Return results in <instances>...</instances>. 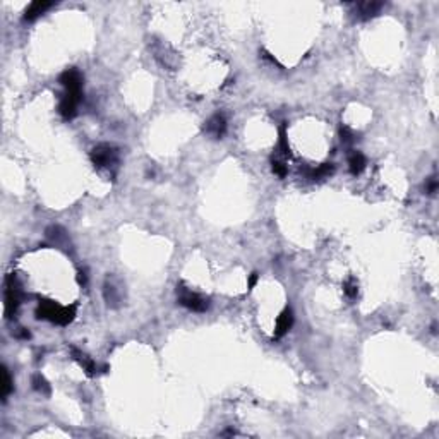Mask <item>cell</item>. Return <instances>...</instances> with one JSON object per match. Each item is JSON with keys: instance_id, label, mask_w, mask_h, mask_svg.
<instances>
[{"instance_id": "cell-1", "label": "cell", "mask_w": 439, "mask_h": 439, "mask_svg": "<svg viewBox=\"0 0 439 439\" xmlns=\"http://www.w3.org/2000/svg\"><path fill=\"white\" fill-rule=\"evenodd\" d=\"M36 318L38 319H48L52 323H57L60 326H65L72 323L76 318V306L62 307L55 304L53 300H47V298H40L38 309H36Z\"/></svg>"}, {"instance_id": "cell-2", "label": "cell", "mask_w": 439, "mask_h": 439, "mask_svg": "<svg viewBox=\"0 0 439 439\" xmlns=\"http://www.w3.org/2000/svg\"><path fill=\"white\" fill-rule=\"evenodd\" d=\"M91 161L96 168H110L119 161V151L112 144H98L91 149Z\"/></svg>"}, {"instance_id": "cell-3", "label": "cell", "mask_w": 439, "mask_h": 439, "mask_svg": "<svg viewBox=\"0 0 439 439\" xmlns=\"http://www.w3.org/2000/svg\"><path fill=\"white\" fill-rule=\"evenodd\" d=\"M177 297H179L180 304L184 307H187V309L192 312H205L208 311V307H210V300H208V298L201 297L199 293L191 292L189 288H185L184 283L177 285Z\"/></svg>"}, {"instance_id": "cell-4", "label": "cell", "mask_w": 439, "mask_h": 439, "mask_svg": "<svg viewBox=\"0 0 439 439\" xmlns=\"http://www.w3.org/2000/svg\"><path fill=\"white\" fill-rule=\"evenodd\" d=\"M58 83L65 88V93L83 98V74L78 69H67L62 72Z\"/></svg>"}, {"instance_id": "cell-5", "label": "cell", "mask_w": 439, "mask_h": 439, "mask_svg": "<svg viewBox=\"0 0 439 439\" xmlns=\"http://www.w3.org/2000/svg\"><path fill=\"white\" fill-rule=\"evenodd\" d=\"M205 132L215 139L223 138L225 132H227V119H225V115H221V114L213 115L205 124Z\"/></svg>"}, {"instance_id": "cell-6", "label": "cell", "mask_w": 439, "mask_h": 439, "mask_svg": "<svg viewBox=\"0 0 439 439\" xmlns=\"http://www.w3.org/2000/svg\"><path fill=\"white\" fill-rule=\"evenodd\" d=\"M81 96H74V94L65 93L64 96L60 98V103H58V112L64 119H74L76 114H78V105L81 102Z\"/></svg>"}, {"instance_id": "cell-7", "label": "cell", "mask_w": 439, "mask_h": 439, "mask_svg": "<svg viewBox=\"0 0 439 439\" xmlns=\"http://www.w3.org/2000/svg\"><path fill=\"white\" fill-rule=\"evenodd\" d=\"M293 324V312L290 307H287L277 319V328H275V338H282L285 333L290 331Z\"/></svg>"}, {"instance_id": "cell-8", "label": "cell", "mask_w": 439, "mask_h": 439, "mask_svg": "<svg viewBox=\"0 0 439 439\" xmlns=\"http://www.w3.org/2000/svg\"><path fill=\"white\" fill-rule=\"evenodd\" d=\"M381 9H383V4H381V2H360V4H355L357 17H359V19H362V21L374 17L379 11H381Z\"/></svg>"}, {"instance_id": "cell-9", "label": "cell", "mask_w": 439, "mask_h": 439, "mask_svg": "<svg viewBox=\"0 0 439 439\" xmlns=\"http://www.w3.org/2000/svg\"><path fill=\"white\" fill-rule=\"evenodd\" d=\"M302 174L306 175L307 179H312V180H319L323 177H328V175H331L334 172V165L333 163H323V165H319L318 168H309V166H306V168H300Z\"/></svg>"}, {"instance_id": "cell-10", "label": "cell", "mask_w": 439, "mask_h": 439, "mask_svg": "<svg viewBox=\"0 0 439 439\" xmlns=\"http://www.w3.org/2000/svg\"><path fill=\"white\" fill-rule=\"evenodd\" d=\"M72 357H74V360H78L81 364V367L84 369V373L88 376H94L96 374V364L89 359L88 355L83 354V352H79L78 348H72Z\"/></svg>"}, {"instance_id": "cell-11", "label": "cell", "mask_w": 439, "mask_h": 439, "mask_svg": "<svg viewBox=\"0 0 439 439\" xmlns=\"http://www.w3.org/2000/svg\"><path fill=\"white\" fill-rule=\"evenodd\" d=\"M52 6H53L52 2H33V4H29V7L26 9V12H24V19L26 21H35L36 17H40L45 11H48Z\"/></svg>"}, {"instance_id": "cell-12", "label": "cell", "mask_w": 439, "mask_h": 439, "mask_svg": "<svg viewBox=\"0 0 439 439\" xmlns=\"http://www.w3.org/2000/svg\"><path fill=\"white\" fill-rule=\"evenodd\" d=\"M348 165H350L352 175H359L362 174V170L365 168V156L359 151H354L348 156Z\"/></svg>"}, {"instance_id": "cell-13", "label": "cell", "mask_w": 439, "mask_h": 439, "mask_svg": "<svg viewBox=\"0 0 439 439\" xmlns=\"http://www.w3.org/2000/svg\"><path fill=\"white\" fill-rule=\"evenodd\" d=\"M14 386H12V379L11 374L6 367H2V388H0V393H2V400H7V396L11 395Z\"/></svg>"}, {"instance_id": "cell-14", "label": "cell", "mask_w": 439, "mask_h": 439, "mask_svg": "<svg viewBox=\"0 0 439 439\" xmlns=\"http://www.w3.org/2000/svg\"><path fill=\"white\" fill-rule=\"evenodd\" d=\"M278 149L283 156H290V146H288V141H287V125H282L280 127V141H278Z\"/></svg>"}, {"instance_id": "cell-15", "label": "cell", "mask_w": 439, "mask_h": 439, "mask_svg": "<svg viewBox=\"0 0 439 439\" xmlns=\"http://www.w3.org/2000/svg\"><path fill=\"white\" fill-rule=\"evenodd\" d=\"M33 386H35L36 391L45 393V395H50V386H48V383L42 378V376H35V378H33Z\"/></svg>"}, {"instance_id": "cell-16", "label": "cell", "mask_w": 439, "mask_h": 439, "mask_svg": "<svg viewBox=\"0 0 439 439\" xmlns=\"http://www.w3.org/2000/svg\"><path fill=\"white\" fill-rule=\"evenodd\" d=\"M105 300L108 302V306H117L119 302V295H117V290L112 285H105Z\"/></svg>"}, {"instance_id": "cell-17", "label": "cell", "mask_w": 439, "mask_h": 439, "mask_svg": "<svg viewBox=\"0 0 439 439\" xmlns=\"http://www.w3.org/2000/svg\"><path fill=\"white\" fill-rule=\"evenodd\" d=\"M343 290H345V293H347L348 297L354 298V297L357 295V292H359V288H357L355 280H354V278H350V280H348V282L343 283Z\"/></svg>"}, {"instance_id": "cell-18", "label": "cell", "mask_w": 439, "mask_h": 439, "mask_svg": "<svg viewBox=\"0 0 439 439\" xmlns=\"http://www.w3.org/2000/svg\"><path fill=\"white\" fill-rule=\"evenodd\" d=\"M271 168H273V172L275 174L278 175V177H287V174H288V168H287V165H285V163H282V161H277V160H273V163H271Z\"/></svg>"}, {"instance_id": "cell-19", "label": "cell", "mask_w": 439, "mask_h": 439, "mask_svg": "<svg viewBox=\"0 0 439 439\" xmlns=\"http://www.w3.org/2000/svg\"><path fill=\"white\" fill-rule=\"evenodd\" d=\"M47 235H48V239H52V241H55V242L64 239V232H62L60 227H50L47 230Z\"/></svg>"}, {"instance_id": "cell-20", "label": "cell", "mask_w": 439, "mask_h": 439, "mask_svg": "<svg viewBox=\"0 0 439 439\" xmlns=\"http://www.w3.org/2000/svg\"><path fill=\"white\" fill-rule=\"evenodd\" d=\"M340 136H342V141L343 143H352L354 141V132L347 127V125H342L340 127Z\"/></svg>"}, {"instance_id": "cell-21", "label": "cell", "mask_w": 439, "mask_h": 439, "mask_svg": "<svg viewBox=\"0 0 439 439\" xmlns=\"http://www.w3.org/2000/svg\"><path fill=\"white\" fill-rule=\"evenodd\" d=\"M437 191V180L434 179V177H431L427 180V184H425V192L427 194H434Z\"/></svg>"}, {"instance_id": "cell-22", "label": "cell", "mask_w": 439, "mask_h": 439, "mask_svg": "<svg viewBox=\"0 0 439 439\" xmlns=\"http://www.w3.org/2000/svg\"><path fill=\"white\" fill-rule=\"evenodd\" d=\"M86 282H88V277H86V271H79V273H78V283H79V285H83V287H84Z\"/></svg>"}, {"instance_id": "cell-23", "label": "cell", "mask_w": 439, "mask_h": 439, "mask_svg": "<svg viewBox=\"0 0 439 439\" xmlns=\"http://www.w3.org/2000/svg\"><path fill=\"white\" fill-rule=\"evenodd\" d=\"M257 283V273H252L249 277V288H254V285Z\"/></svg>"}]
</instances>
